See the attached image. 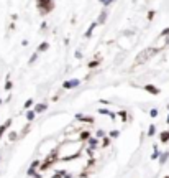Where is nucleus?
<instances>
[{
  "label": "nucleus",
  "instance_id": "nucleus-40",
  "mask_svg": "<svg viewBox=\"0 0 169 178\" xmlns=\"http://www.w3.org/2000/svg\"><path fill=\"white\" fill-rule=\"evenodd\" d=\"M0 104H2V99H0Z\"/></svg>",
  "mask_w": 169,
  "mask_h": 178
},
{
  "label": "nucleus",
  "instance_id": "nucleus-2",
  "mask_svg": "<svg viewBox=\"0 0 169 178\" xmlns=\"http://www.w3.org/2000/svg\"><path fill=\"white\" fill-rule=\"evenodd\" d=\"M56 160H57V148H54V150L51 152L48 157H46V160H44L43 163H39V170H48L49 166L56 162Z\"/></svg>",
  "mask_w": 169,
  "mask_h": 178
},
{
  "label": "nucleus",
  "instance_id": "nucleus-29",
  "mask_svg": "<svg viewBox=\"0 0 169 178\" xmlns=\"http://www.w3.org/2000/svg\"><path fill=\"white\" fill-rule=\"evenodd\" d=\"M36 58H38V53H33V55H31V58H30V61H28V63L31 65L33 61H36Z\"/></svg>",
  "mask_w": 169,
  "mask_h": 178
},
{
  "label": "nucleus",
  "instance_id": "nucleus-3",
  "mask_svg": "<svg viewBox=\"0 0 169 178\" xmlns=\"http://www.w3.org/2000/svg\"><path fill=\"white\" fill-rule=\"evenodd\" d=\"M36 3H38V8L41 15H46L53 10V0H36Z\"/></svg>",
  "mask_w": 169,
  "mask_h": 178
},
{
  "label": "nucleus",
  "instance_id": "nucleus-13",
  "mask_svg": "<svg viewBox=\"0 0 169 178\" xmlns=\"http://www.w3.org/2000/svg\"><path fill=\"white\" fill-rule=\"evenodd\" d=\"M154 134H156V127H154V124H151L148 129V137H153Z\"/></svg>",
  "mask_w": 169,
  "mask_h": 178
},
{
  "label": "nucleus",
  "instance_id": "nucleus-18",
  "mask_svg": "<svg viewBox=\"0 0 169 178\" xmlns=\"http://www.w3.org/2000/svg\"><path fill=\"white\" fill-rule=\"evenodd\" d=\"M16 139H18V134H16V132H10V134H8V140L13 142V140H16Z\"/></svg>",
  "mask_w": 169,
  "mask_h": 178
},
{
  "label": "nucleus",
  "instance_id": "nucleus-30",
  "mask_svg": "<svg viewBox=\"0 0 169 178\" xmlns=\"http://www.w3.org/2000/svg\"><path fill=\"white\" fill-rule=\"evenodd\" d=\"M108 143H110V139H103V142H102V147H108Z\"/></svg>",
  "mask_w": 169,
  "mask_h": 178
},
{
  "label": "nucleus",
  "instance_id": "nucleus-35",
  "mask_svg": "<svg viewBox=\"0 0 169 178\" xmlns=\"http://www.w3.org/2000/svg\"><path fill=\"white\" fill-rule=\"evenodd\" d=\"M87 153L92 155V153H94V148H90V147H89V148H87Z\"/></svg>",
  "mask_w": 169,
  "mask_h": 178
},
{
  "label": "nucleus",
  "instance_id": "nucleus-14",
  "mask_svg": "<svg viewBox=\"0 0 169 178\" xmlns=\"http://www.w3.org/2000/svg\"><path fill=\"white\" fill-rule=\"evenodd\" d=\"M33 119H34V111L31 109V111H28V112H26V120H28V122H31Z\"/></svg>",
  "mask_w": 169,
  "mask_h": 178
},
{
  "label": "nucleus",
  "instance_id": "nucleus-4",
  "mask_svg": "<svg viewBox=\"0 0 169 178\" xmlns=\"http://www.w3.org/2000/svg\"><path fill=\"white\" fill-rule=\"evenodd\" d=\"M80 84V79H69V81H66L62 84L64 89H72V88H77V86Z\"/></svg>",
  "mask_w": 169,
  "mask_h": 178
},
{
  "label": "nucleus",
  "instance_id": "nucleus-27",
  "mask_svg": "<svg viewBox=\"0 0 169 178\" xmlns=\"http://www.w3.org/2000/svg\"><path fill=\"white\" fill-rule=\"evenodd\" d=\"M149 116H151V117H158V109H151V111H149Z\"/></svg>",
  "mask_w": 169,
  "mask_h": 178
},
{
  "label": "nucleus",
  "instance_id": "nucleus-22",
  "mask_svg": "<svg viewBox=\"0 0 169 178\" xmlns=\"http://www.w3.org/2000/svg\"><path fill=\"white\" fill-rule=\"evenodd\" d=\"M108 135L112 137V139H115V137H118V135H120V130H112V132H110Z\"/></svg>",
  "mask_w": 169,
  "mask_h": 178
},
{
  "label": "nucleus",
  "instance_id": "nucleus-38",
  "mask_svg": "<svg viewBox=\"0 0 169 178\" xmlns=\"http://www.w3.org/2000/svg\"><path fill=\"white\" fill-rule=\"evenodd\" d=\"M166 122H167V124H169V116H167V119H166Z\"/></svg>",
  "mask_w": 169,
  "mask_h": 178
},
{
  "label": "nucleus",
  "instance_id": "nucleus-23",
  "mask_svg": "<svg viewBox=\"0 0 169 178\" xmlns=\"http://www.w3.org/2000/svg\"><path fill=\"white\" fill-rule=\"evenodd\" d=\"M98 63H100V58L95 60V61H90V63H89V68H95V66L98 65Z\"/></svg>",
  "mask_w": 169,
  "mask_h": 178
},
{
  "label": "nucleus",
  "instance_id": "nucleus-31",
  "mask_svg": "<svg viewBox=\"0 0 169 178\" xmlns=\"http://www.w3.org/2000/svg\"><path fill=\"white\" fill-rule=\"evenodd\" d=\"M103 135H105V132H103V130H97V137H98V139H102Z\"/></svg>",
  "mask_w": 169,
  "mask_h": 178
},
{
  "label": "nucleus",
  "instance_id": "nucleus-11",
  "mask_svg": "<svg viewBox=\"0 0 169 178\" xmlns=\"http://www.w3.org/2000/svg\"><path fill=\"white\" fill-rule=\"evenodd\" d=\"M87 143H89V147H90V148H95V145H97V139H94V137H89V139H87Z\"/></svg>",
  "mask_w": 169,
  "mask_h": 178
},
{
  "label": "nucleus",
  "instance_id": "nucleus-39",
  "mask_svg": "<svg viewBox=\"0 0 169 178\" xmlns=\"http://www.w3.org/2000/svg\"><path fill=\"white\" fill-rule=\"evenodd\" d=\"M164 178H169V175H167V176H164Z\"/></svg>",
  "mask_w": 169,
  "mask_h": 178
},
{
  "label": "nucleus",
  "instance_id": "nucleus-9",
  "mask_svg": "<svg viewBox=\"0 0 169 178\" xmlns=\"http://www.w3.org/2000/svg\"><path fill=\"white\" fill-rule=\"evenodd\" d=\"M159 140H161L162 143H167V142H169V130L161 132V134H159Z\"/></svg>",
  "mask_w": 169,
  "mask_h": 178
},
{
  "label": "nucleus",
  "instance_id": "nucleus-17",
  "mask_svg": "<svg viewBox=\"0 0 169 178\" xmlns=\"http://www.w3.org/2000/svg\"><path fill=\"white\" fill-rule=\"evenodd\" d=\"M67 171H64V170H59V171H56V173L53 175V178H62L64 175H66Z\"/></svg>",
  "mask_w": 169,
  "mask_h": 178
},
{
  "label": "nucleus",
  "instance_id": "nucleus-16",
  "mask_svg": "<svg viewBox=\"0 0 169 178\" xmlns=\"http://www.w3.org/2000/svg\"><path fill=\"white\" fill-rule=\"evenodd\" d=\"M95 26H97V23H92V25L89 26V30L85 31V36H87V38H89V36L92 35V31H94V28H95Z\"/></svg>",
  "mask_w": 169,
  "mask_h": 178
},
{
  "label": "nucleus",
  "instance_id": "nucleus-7",
  "mask_svg": "<svg viewBox=\"0 0 169 178\" xmlns=\"http://www.w3.org/2000/svg\"><path fill=\"white\" fill-rule=\"evenodd\" d=\"M46 109H48V104H44V102H41V104H36L33 107V111H34V114H39V112H44Z\"/></svg>",
  "mask_w": 169,
  "mask_h": 178
},
{
  "label": "nucleus",
  "instance_id": "nucleus-24",
  "mask_svg": "<svg viewBox=\"0 0 169 178\" xmlns=\"http://www.w3.org/2000/svg\"><path fill=\"white\" fill-rule=\"evenodd\" d=\"M161 38H164V36H169V28H164V30L161 31V35H159Z\"/></svg>",
  "mask_w": 169,
  "mask_h": 178
},
{
  "label": "nucleus",
  "instance_id": "nucleus-21",
  "mask_svg": "<svg viewBox=\"0 0 169 178\" xmlns=\"http://www.w3.org/2000/svg\"><path fill=\"white\" fill-rule=\"evenodd\" d=\"M158 157H159V150H158V147H154V152H153V155H151V158L156 160Z\"/></svg>",
  "mask_w": 169,
  "mask_h": 178
},
{
  "label": "nucleus",
  "instance_id": "nucleus-26",
  "mask_svg": "<svg viewBox=\"0 0 169 178\" xmlns=\"http://www.w3.org/2000/svg\"><path fill=\"white\" fill-rule=\"evenodd\" d=\"M89 137H90V134H89V132H82V134H80V139H82V140H87Z\"/></svg>",
  "mask_w": 169,
  "mask_h": 178
},
{
  "label": "nucleus",
  "instance_id": "nucleus-6",
  "mask_svg": "<svg viewBox=\"0 0 169 178\" xmlns=\"http://www.w3.org/2000/svg\"><path fill=\"white\" fill-rule=\"evenodd\" d=\"M10 125H11V119H7L2 125H0V139H2V135L5 134V130H7V129L10 127Z\"/></svg>",
  "mask_w": 169,
  "mask_h": 178
},
{
  "label": "nucleus",
  "instance_id": "nucleus-12",
  "mask_svg": "<svg viewBox=\"0 0 169 178\" xmlns=\"http://www.w3.org/2000/svg\"><path fill=\"white\" fill-rule=\"evenodd\" d=\"M105 20H107V12H102L98 15V23H105Z\"/></svg>",
  "mask_w": 169,
  "mask_h": 178
},
{
  "label": "nucleus",
  "instance_id": "nucleus-19",
  "mask_svg": "<svg viewBox=\"0 0 169 178\" xmlns=\"http://www.w3.org/2000/svg\"><path fill=\"white\" fill-rule=\"evenodd\" d=\"M11 88H13V84H11V81H10V78L7 76V83H5V91H10Z\"/></svg>",
  "mask_w": 169,
  "mask_h": 178
},
{
  "label": "nucleus",
  "instance_id": "nucleus-15",
  "mask_svg": "<svg viewBox=\"0 0 169 178\" xmlns=\"http://www.w3.org/2000/svg\"><path fill=\"white\" fill-rule=\"evenodd\" d=\"M48 46H49V45L46 43V41H43L41 45H39V48H38V51H39V53H43V51H46V50H48Z\"/></svg>",
  "mask_w": 169,
  "mask_h": 178
},
{
  "label": "nucleus",
  "instance_id": "nucleus-20",
  "mask_svg": "<svg viewBox=\"0 0 169 178\" xmlns=\"http://www.w3.org/2000/svg\"><path fill=\"white\" fill-rule=\"evenodd\" d=\"M118 116L121 117V120H123V122H126V119H128V116H126V111H118Z\"/></svg>",
  "mask_w": 169,
  "mask_h": 178
},
{
  "label": "nucleus",
  "instance_id": "nucleus-1",
  "mask_svg": "<svg viewBox=\"0 0 169 178\" xmlns=\"http://www.w3.org/2000/svg\"><path fill=\"white\" fill-rule=\"evenodd\" d=\"M158 48H153V46H149V48H146V50H143L141 53H139L138 56H136V60H135V65H143V63H146L149 58H153V56L158 53Z\"/></svg>",
  "mask_w": 169,
  "mask_h": 178
},
{
  "label": "nucleus",
  "instance_id": "nucleus-28",
  "mask_svg": "<svg viewBox=\"0 0 169 178\" xmlns=\"http://www.w3.org/2000/svg\"><path fill=\"white\" fill-rule=\"evenodd\" d=\"M113 2H115V0H100V3L105 5V7H107V5H110V3H113Z\"/></svg>",
  "mask_w": 169,
  "mask_h": 178
},
{
  "label": "nucleus",
  "instance_id": "nucleus-32",
  "mask_svg": "<svg viewBox=\"0 0 169 178\" xmlns=\"http://www.w3.org/2000/svg\"><path fill=\"white\" fill-rule=\"evenodd\" d=\"M98 112H100V114H103V116H108V109H100V111H98Z\"/></svg>",
  "mask_w": 169,
  "mask_h": 178
},
{
  "label": "nucleus",
  "instance_id": "nucleus-33",
  "mask_svg": "<svg viewBox=\"0 0 169 178\" xmlns=\"http://www.w3.org/2000/svg\"><path fill=\"white\" fill-rule=\"evenodd\" d=\"M154 18V12L151 10V12H148V20H153Z\"/></svg>",
  "mask_w": 169,
  "mask_h": 178
},
{
  "label": "nucleus",
  "instance_id": "nucleus-37",
  "mask_svg": "<svg viewBox=\"0 0 169 178\" xmlns=\"http://www.w3.org/2000/svg\"><path fill=\"white\" fill-rule=\"evenodd\" d=\"M64 178H72V176L69 175V173H66V175H64Z\"/></svg>",
  "mask_w": 169,
  "mask_h": 178
},
{
  "label": "nucleus",
  "instance_id": "nucleus-8",
  "mask_svg": "<svg viewBox=\"0 0 169 178\" xmlns=\"http://www.w3.org/2000/svg\"><path fill=\"white\" fill-rule=\"evenodd\" d=\"M75 119H77V120H82V122H89V124L94 122V119H92V117H89V116H82V114H77V116H75Z\"/></svg>",
  "mask_w": 169,
  "mask_h": 178
},
{
  "label": "nucleus",
  "instance_id": "nucleus-10",
  "mask_svg": "<svg viewBox=\"0 0 169 178\" xmlns=\"http://www.w3.org/2000/svg\"><path fill=\"white\" fill-rule=\"evenodd\" d=\"M167 158H169V152H162V153H159V157H158L159 163H166Z\"/></svg>",
  "mask_w": 169,
  "mask_h": 178
},
{
  "label": "nucleus",
  "instance_id": "nucleus-25",
  "mask_svg": "<svg viewBox=\"0 0 169 178\" xmlns=\"http://www.w3.org/2000/svg\"><path fill=\"white\" fill-rule=\"evenodd\" d=\"M33 106V99H28L26 102H25V106H23V107H25V109H30Z\"/></svg>",
  "mask_w": 169,
  "mask_h": 178
},
{
  "label": "nucleus",
  "instance_id": "nucleus-34",
  "mask_svg": "<svg viewBox=\"0 0 169 178\" xmlns=\"http://www.w3.org/2000/svg\"><path fill=\"white\" fill-rule=\"evenodd\" d=\"M108 116H110V119H115L116 114H115V112H108Z\"/></svg>",
  "mask_w": 169,
  "mask_h": 178
},
{
  "label": "nucleus",
  "instance_id": "nucleus-36",
  "mask_svg": "<svg viewBox=\"0 0 169 178\" xmlns=\"http://www.w3.org/2000/svg\"><path fill=\"white\" fill-rule=\"evenodd\" d=\"M34 178H41V175H39V173H34Z\"/></svg>",
  "mask_w": 169,
  "mask_h": 178
},
{
  "label": "nucleus",
  "instance_id": "nucleus-5",
  "mask_svg": "<svg viewBox=\"0 0 169 178\" xmlns=\"http://www.w3.org/2000/svg\"><path fill=\"white\" fill-rule=\"evenodd\" d=\"M144 91L149 93V94H154V96L159 94V89L156 88V86H153V84H144Z\"/></svg>",
  "mask_w": 169,
  "mask_h": 178
}]
</instances>
